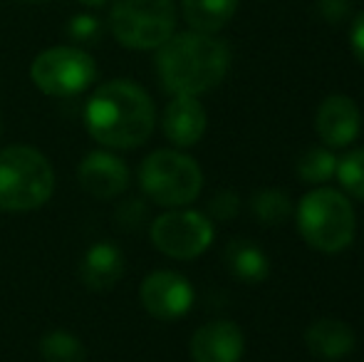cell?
Returning <instances> with one entry per match:
<instances>
[{
	"label": "cell",
	"mask_w": 364,
	"mask_h": 362,
	"mask_svg": "<svg viewBox=\"0 0 364 362\" xmlns=\"http://www.w3.org/2000/svg\"><path fill=\"white\" fill-rule=\"evenodd\" d=\"M85 124L102 147L136 149L151 137L156 110L151 97L139 85L129 80H112L90 97Z\"/></svg>",
	"instance_id": "1"
},
{
	"label": "cell",
	"mask_w": 364,
	"mask_h": 362,
	"mask_svg": "<svg viewBox=\"0 0 364 362\" xmlns=\"http://www.w3.org/2000/svg\"><path fill=\"white\" fill-rule=\"evenodd\" d=\"M159 80L173 97H198L223 82L230 65V50L216 35L188 33L171 35L156 48Z\"/></svg>",
	"instance_id": "2"
},
{
	"label": "cell",
	"mask_w": 364,
	"mask_h": 362,
	"mask_svg": "<svg viewBox=\"0 0 364 362\" xmlns=\"http://www.w3.org/2000/svg\"><path fill=\"white\" fill-rule=\"evenodd\" d=\"M297 228L307 246L315 251L342 253L355 241L357 216L345 193L317 186L297 203Z\"/></svg>",
	"instance_id": "3"
},
{
	"label": "cell",
	"mask_w": 364,
	"mask_h": 362,
	"mask_svg": "<svg viewBox=\"0 0 364 362\" xmlns=\"http://www.w3.org/2000/svg\"><path fill=\"white\" fill-rule=\"evenodd\" d=\"M55 171L48 156L15 144L0 151V211H33L50 201Z\"/></svg>",
	"instance_id": "4"
},
{
	"label": "cell",
	"mask_w": 364,
	"mask_h": 362,
	"mask_svg": "<svg viewBox=\"0 0 364 362\" xmlns=\"http://www.w3.org/2000/svg\"><path fill=\"white\" fill-rule=\"evenodd\" d=\"M139 183L154 203L176 208L196 201L203 186V174L191 156L173 149H159L141 161Z\"/></svg>",
	"instance_id": "5"
},
{
	"label": "cell",
	"mask_w": 364,
	"mask_h": 362,
	"mask_svg": "<svg viewBox=\"0 0 364 362\" xmlns=\"http://www.w3.org/2000/svg\"><path fill=\"white\" fill-rule=\"evenodd\" d=\"M112 35L129 50H156L176 30L173 0H117L109 15Z\"/></svg>",
	"instance_id": "6"
},
{
	"label": "cell",
	"mask_w": 364,
	"mask_h": 362,
	"mask_svg": "<svg viewBox=\"0 0 364 362\" xmlns=\"http://www.w3.org/2000/svg\"><path fill=\"white\" fill-rule=\"evenodd\" d=\"M30 78L45 95L73 97L95 82L97 65L80 48H50L35 58Z\"/></svg>",
	"instance_id": "7"
},
{
	"label": "cell",
	"mask_w": 364,
	"mask_h": 362,
	"mask_svg": "<svg viewBox=\"0 0 364 362\" xmlns=\"http://www.w3.org/2000/svg\"><path fill=\"white\" fill-rule=\"evenodd\" d=\"M151 241L164 256L191 261L213 243V226L198 211L171 208L151 223Z\"/></svg>",
	"instance_id": "8"
},
{
	"label": "cell",
	"mask_w": 364,
	"mask_h": 362,
	"mask_svg": "<svg viewBox=\"0 0 364 362\" xmlns=\"http://www.w3.org/2000/svg\"><path fill=\"white\" fill-rule=\"evenodd\" d=\"M141 305L156 320H176L191 310L193 288L176 271H154L144 278L139 288Z\"/></svg>",
	"instance_id": "9"
},
{
	"label": "cell",
	"mask_w": 364,
	"mask_h": 362,
	"mask_svg": "<svg viewBox=\"0 0 364 362\" xmlns=\"http://www.w3.org/2000/svg\"><path fill=\"white\" fill-rule=\"evenodd\" d=\"M362 115L360 107L352 97L347 95H330L317 107L315 129L320 134L322 144L330 149H342L352 144L360 134Z\"/></svg>",
	"instance_id": "10"
},
{
	"label": "cell",
	"mask_w": 364,
	"mask_h": 362,
	"mask_svg": "<svg viewBox=\"0 0 364 362\" xmlns=\"http://www.w3.org/2000/svg\"><path fill=\"white\" fill-rule=\"evenodd\" d=\"M243 350V333L230 320H216V323L203 325L191 338L193 362H240Z\"/></svg>",
	"instance_id": "11"
},
{
	"label": "cell",
	"mask_w": 364,
	"mask_h": 362,
	"mask_svg": "<svg viewBox=\"0 0 364 362\" xmlns=\"http://www.w3.org/2000/svg\"><path fill=\"white\" fill-rule=\"evenodd\" d=\"M82 188L95 198H114L129 186V169L114 154L107 151H92L82 159L77 171Z\"/></svg>",
	"instance_id": "12"
},
{
	"label": "cell",
	"mask_w": 364,
	"mask_h": 362,
	"mask_svg": "<svg viewBox=\"0 0 364 362\" xmlns=\"http://www.w3.org/2000/svg\"><path fill=\"white\" fill-rule=\"evenodd\" d=\"M208 117L198 97H173L161 117L166 139L176 147H193L206 134Z\"/></svg>",
	"instance_id": "13"
},
{
	"label": "cell",
	"mask_w": 364,
	"mask_h": 362,
	"mask_svg": "<svg viewBox=\"0 0 364 362\" xmlns=\"http://www.w3.org/2000/svg\"><path fill=\"white\" fill-rule=\"evenodd\" d=\"M124 275V253L112 241H100L87 248L80 263V278L90 290H109Z\"/></svg>",
	"instance_id": "14"
},
{
	"label": "cell",
	"mask_w": 364,
	"mask_h": 362,
	"mask_svg": "<svg viewBox=\"0 0 364 362\" xmlns=\"http://www.w3.org/2000/svg\"><path fill=\"white\" fill-rule=\"evenodd\" d=\"M355 330L337 318H320L305 330V345L320 360H342L355 350Z\"/></svg>",
	"instance_id": "15"
},
{
	"label": "cell",
	"mask_w": 364,
	"mask_h": 362,
	"mask_svg": "<svg viewBox=\"0 0 364 362\" xmlns=\"http://www.w3.org/2000/svg\"><path fill=\"white\" fill-rule=\"evenodd\" d=\"M223 261L228 271L238 280H245V283H260L270 273L268 256L260 251L258 243L245 241V238H235L225 246Z\"/></svg>",
	"instance_id": "16"
},
{
	"label": "cell",
	"mask_w": 364,
	"mask_h": 362,
	"mask_svg": "<svg viewBox=\"0 0 364 362\" xmlns=\"http://www.w3.org/2000/svg\"><path fill=\"white\" fill-rule=\"evenodd\" d=\"M181 10L191 30L216 35L235 15L238 0H181Z\"/></svg>",
	"instance_id": "17"
},
{
	"label": "cell",
	"mask_w": 364,
	"mask_h": 362,
	"mask_svg": "<svg viewBox=\"0 0 364 362\" xmlns=\"http://www.w3.org/2000/svg\"><path fill=\"white\" fill-rule=\"evenodd\" d=\"M250 208H253L255 218L265 226H280L290 218L292 203L290 196L280 188H260L253 198H250Z\"/></svg>",
	"instance_id": "18"
},
{
	"label": "cell",
	"mask_w": 364,
	"mask_h": 362,
	"mask_svg": "<svg viewBox=\"0 0 364 362\" xmlns=\"http://www.w3.org/2000/svg\"><path fill=\"white\" fill-rule=\"evenodd\" d=\"M40 355L45 362H87V350L82 340L68 330H50L40 340Z\"/></svg>",
	"instance_id": "19"
},
{
	"label": "cell",
	"mask_w": 364,
	"mask_h": 362,
	"mask_svg": "<svg viewBox=\"0 0 364 362\" xmlns=\"http://www.w3.org/2000/svg\"><path fill=\"white\" fill-rule=\"evenodd\" d=\"M337 156L330 147H310L297 159V176L305 183H325L335 176Z\"/></svg>",
	"instance_id": "20"
},
{
	"label": "cell",
	"mask_w": 364,
	"mask_h": 362,
	"mask_svg": "<svg viewBox=\"0 0 364 362\" xmlns=\"http://www.w3.org/2000/svg\"><path fill=\"white\" fill-rule=\"evenodd\" d=\"M335 174L350 196L364 201V147L362 149H352L350 154L337 159Z\"/></svg>",
	"instance_id": "21"
},
{
	"label": "cell",
	"mask_w": 364,
	"mask_h": 362,
	"mask_svg": "<svg viewBox=\"0 0 364 362\" xmlns=\"http://www.w3.org/2000/svg\"><path fill=\"white\" fill-rule=\"evenodd\" d=\"M208 211H211V216H216L218 221H228V218L238 216V211H240L238 193L230 191V188L218 191L216 196L211 198V206H208Z\"/></svg>",
	"instance_id": "22"
},
{
	"label": "cell",
	"mask_w": 364,
	"mask_h": 362,
	"mask_svg": "<svg viewBox=\"0 0 364 362\" xmlns=\"http://www.w3.org/2000/svg\"><path fill=\"white\" fill-rule=\"evenodd\" d=\"M97 33H100V23L92 15H75L73 23H70V35L75 40H82V43L95 40Z\"/></svg>",
	"instance_id": "23"
},
{
	"label": "cell",
	"mask_w": 364,
	"mask_h": 362,
	"mask_svg": "<svg viewBox=\"0 0 364 362\" xmlns=\"http://www.w3.org/2000/svg\"><path fill=\"white\" fill-rule=\"evenodd\" d=\"M350 8L352 5L347 3V0H320V3H317L320 15L325 20H330V23H340V20L350 13Z\"/></svg>",
	"instance_id": "24"
},
{
	"label": "cell",
	"mask_w": 364,
	"mask_h": 362,
	"mask_svg": "<svg viewBox=\"0 0 364 362\" xmlns=\"http://www.w3.org/2000/svg\"><path fill=\"white\" fill-rule=\"evenodd\" d=\"M350 48H352V53H355V58L364 65V13H360L355 20H352Z\"/></svg>",
	"instance_id": "25"
},
{
	"label": "cell",
	"mask_w": 364,
	"mask_h": 362,
	"mask_svg": "<svg viewBox=\"0 0 364 362\" xmlns=\"http://www.w3.org/2000/svg\"><path fill=\"white\" fill-rule=\"evenodd\" d=\"M82 5H87V8H100V5H105L107 0H80Z\"/></svg>",
	"instance_id": "26"
},
{
	"label": "cell",
	"mask_w": 364,
	"mask_h": 362,
	"mask_svg": "<svg viewBox=\"0 0 364 362\" xmlns=\"http://www.w3.org/2000/svg\"><path fill=\"white\" fill-rule=\"evenodd\" d=\"M25 3H48V0H25Z\"/></svg>",
	"instance_id": "27"
},
{
	"label": "cell",
	"mask_w": 364,
	"mask_h": 362,
	"mask_svg": "<svg viewBox=\"0 0 364 362\" xmlns=\"http://www.w3.org/2000/svg\"><path fill=\"white\" fill-rule=\"evenodd\" d=\"M0 132H3V127H0Z\"/></svg>",
	"instance_id": "28"
}]
</instances>
